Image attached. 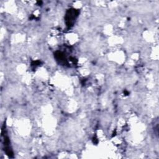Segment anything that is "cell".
I'll use <instances>...</instances> for the list:
<instances>
[{
	"label": "cell",
	"mask_w": 159,
	"mask_h": 159,
	"mask_svg": "<svg viewBox=\"0 0 159 159\" xmlns=\"http://www.w3.org/2000/svg\"><path fill=\"white\" fill-rule=\"evenodd\" d=\"M78 14V11L76 9H70L68 11L66 14L65 20L66 25L69 27H71L74 23L75 20Z\"/></svg>",
	"instance_id": "cell-1"
}]
</instances>
